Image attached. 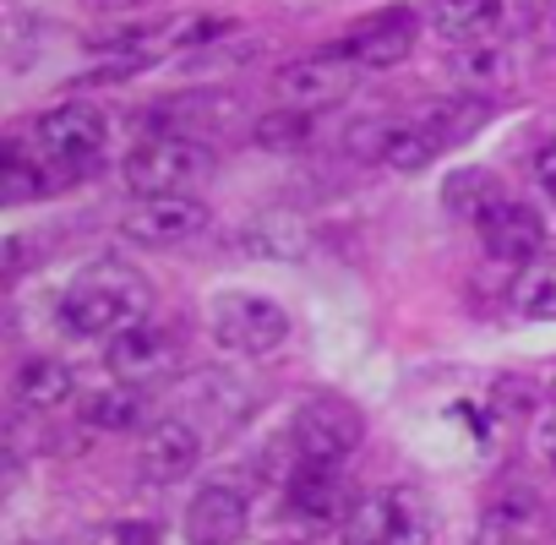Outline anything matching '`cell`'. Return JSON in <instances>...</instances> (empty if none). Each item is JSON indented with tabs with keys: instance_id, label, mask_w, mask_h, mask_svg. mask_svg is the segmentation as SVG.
<instances>
[{
	"instance_id": "obj_2",
	"label": "cell",
	"mask_w": 556,
	"mask_h": 545,
	"mask_svg": "<svg viewBox=\"0 0 556 545\" xmlns=\"http://www.w3.org/2000/svg\"><path fill=\"white\" fill-rule=\"evenodd\" d=\"M104 142H110V121H104V110H93L88 99H66V104L45 110V115L23 131V148H28V159L39 164V175H45L50 191L83 180V175L99 164Z\"/></svg>"
},
{
	"instance_id": "obj_20",
	"label": "cell",
	"mask_w": 556,
	"mask_h": 545,
	"mask_svg": "<svg viewBox=\"0 0 556 545\" xmlns=\"http://www.w3.org/2000/svg\"><path fill=\"white\" fill-rule=\"evenodd\" d=\"M453 77L464 93H491V88H507L513 77V55L502 39H485V45H464L453 50Z\"/></svg>"
},
{
	"instance_id": "obj_14",
	"label": "cell",
	"mask_w": 556,
	"mask_h": 545,
	"mask_svg": "<svg viewBox=\"0 0 556 545\" xmlns=\"http://www.w3.org/2000/svg\"><path fill=\"white\" fill-rule=\"evenodd\" d=\"M475 545H540V496L523 485L491 491V502L480 507Z\"/></svg>"
},
{
	"instance_id": "obj_12",
	"label": "cell",
	"mask_w": 556,
	"mask_h": 545,
	"mask_svg": "<svg viewBox=\"0 0 556 545\" xmlns=\"http://www.w3.org/2000/svg\"><path fill=\"white\" fill-rule=\"evenodd\" d=\"M350 480L339 474V464H312L301 458V469L290 474V518H301L306 529H328L350 518Z\"/></svg>"
},
{
	"instance_id": "obj_9",
	"label": "cell",
	"mask_w": 556,
	"mask_h": 545,
	"mask_svg": "<svg viewBox=\"0 0 556 545\" xmlns=\"http://www.w3.org/2000/svg\"><path fill=\"white\" fill-rule=\"evenodd\" d=\"M415 34H420V17L409 7H382L371 17H355L339 39V50L361 66V72H382V66H399L409 50H415Z\"/></svg>"
},
{
	"instance_id": "obj_24",
	"label": "cell",
	"mask_w": 556,
	"mask_h": 545,
	"mask_svg": "<svg viewBox=\"0 0 556 545\" xmlns=\"http://www.w3.org/2000/svg\"><path fill=\"white\" fill-rule=\"evenodd\" d=\"M251 245H256V251H267V256H295V251L306 245V235H301L285 213H273L267 224H256V229H251Z\"/></svg>"
},
{
	"instance_id": "obj_5",
	"label": "cell",
	"mask_w": 556,
	"mask_h": 545,
	"mask_svg": "<svg viewBox=\"0 0 556 545\" xmlns=\"http://www.w3.org/2000/svg\"><path fill=\"white\" fill-rule=\"evenodd\" d=\"M207 333L235 355H273L290 339V312L251 290H224L207 301Z\"/></svg>"
},
{
	"instance_id": "obj_11",
	"label": "cell",
	"mask_w": 556,
	"mask_h": 545,
	"mask_svg": "<svg viewBox=\"0 0 556 545\" xmlns=\"http://www.w3.org/2000/svg\"><path fill=\"white\" fill-rule=\"evenodd\" d=\"M110 371L126 388H159L164 377H175L180 355H175V333H164L159 322H137L121 339H110Z\"/></svg>"
},
{
	"instance_id": "obj_4",
	"label": "cell",
	"mask_w": 556,
	"mask_h": 545,
	"mask_svg": "<svg viewBox=\"0 0 556 545\" xmlns=\"http://www.w3.org/2000/svg\"><path fill=\"white\" fill-rule=\"evenodd\" d=\"M339 534H344V545H431L437 502L415 485H382L350 507Z\"/></svg>"
},
{
	"instance_id": "obj_16",
	"label": "cell",
	"mask_w": 556,
	"mask_h": 545,
	"mask_svg": "<svg viewBox=\"0 0 556 545\" xmlns=\"http://www.w3.org/2000/svg\"><path fill=\"white\" fill-rule=\"evenodd\" d=\"M502 17H507L502 0H426V23H431V34L447 39L453 50L496 39V34H502Z\"/></svg>"
},
{
	"instance_id": "obj_17",
	"label": "cell",
	"mask_w": 556,
	"mask_h": 545,
	"mask_svg": "<svg viewBox=\"0 0 556 545\" xmlns=\"http://www.w3.org/2000/svg\"><path fill=\"white\" fill-rule=\"evenodd\" d=\"M480 240H485V251H491L496 262L523 267V262L540 256L545 229H540V218H534L523 202H502V207H491V213L480 218Z\"/></svg>"
},
{
	"instance_id": "obj_15",
	"label": "cell",
	"mask_w": 556,
	"mask_h": 545,
	"mask_svg": "<svg viewBox=\"0 0 556 545\" xmlns=\"http://www.w3.org/2000/svg\"><path fill=\"white\" fill-rule=\"evenodd\" d=\"M186 540L191 545H240L245 540V496L235 485H207L186 507Z\"/></svg>"
},
{
	"instance_id": "obj_13",
	"label": "cell",
	"mask_w": 556,
	"mask_h": 545,
	"mask_svg": "<svg viewBox=\"0 0 556 545\" xmlns=\"http://www.w3.org/2000/svg\"><path fill=\"white\" fill-rule=\"evenodd\" d=\"M197 458H202V431L191 420H180V415L175 420H153L148 436H142V447H137L142 480H153V485L186 480L197 469Z\"/></svg>"
},
{
	"instance_id": "obj_10",
	"label": "cell",
	"mask_w": 556,
	"mask_h": 545,
	"mask_svg": "<svg viewBox=\"0 0 556 545\" xmlns=\"http://www.w3.org/2000/svg\"><path fill=\"white\" fill-rule=\"evenodd\" d=\"M121 229L137 245H180L207 229V202L191 191H164V197H137L121 218Z\"/></svg>"
},
{
	"instance_id": "obj_27",
	"label": "cell",
	"mask_w": 556,
	"mask_h": 545,
	"mask_svg": "<svg viewBox=\"0 0 556 545\" xmlns=\"http://www.w3.org/2000/svg\"><path fill=\"white\" fill-rule=\"evenodd\" d=\"M115 545H153V534H148V529H121Z\"/></svg>"
},
{
	"instance_id": "obj_21",
	"label": "cell",
	"mask_w": 556,
	"mask_h": 545,
	"mask_svg": "<svg viewBox=\"0 0 556 545\" xmlns=\"http://www.w3.org/2000/svg\"><path fill=\"white\" fill-rule=\"evenodd\" d=\"M66 398H72V371L61 360H50V355L23 360V371H17V404L23 409H61Z\"/></svg>"
},
{
	"instance_id": "obj_1",
	"label": "cell",
	"mask_w": 556,
	"mask_h": 545,
	"mask_svg": "<svg viewBox=\"0 0 556 545\" xmlns=\"http://www.w3.org/2000/svg\"><path fill=\"white\" fill-rule=\"evenodd\" d=\"M148 312H153L148 279L131 262H115V256L88 262L61 295V322L77 339H121L126 328L148 322Z\"/></svg>"
},
{
	"instance_id": "obj_7",
	"label": "cell",
	"mask_w": 556,
	"mask_h": 545,
	"mask_svg": "<svg viewBox=\"0 0 556 545\" xmlns=\"http://www.w3.org/2000/svg\"><path fill=\"white\" fill-rule=\"evenodd\" d=\"M290 436H295V453L301 458H312V464H344L361 447V436H366V415L350 398H339V393H312L295 409Z\"/></svg>"
},
{
	"instance_id": "obj_26",
	"label": "cell",
	"mask_w": 556,
	"mask_h": 545,
	"mask_svg": "<svg viewBox=\"0 0 556 545\" xmlns=\"http://www.w3.org/2000/svg\"><path fill=\"white\" fill-rule=\"evenodd\" d=\"M540 447H545V458H551V469H556V404H551L545 420H540Z\"/></svg>"
},
{
	"instance_id": "obj_28",
	"label": "cell",
	"mask_w": 556,
	"mask_h": 545,
	"mask_svg": "<svg viewBox=\"0 0 556 545\" xmlns=\"http://www.w3.org/2000/svg\"><path fill=\"white\" fill-rule=\"evenodd\" d=\"M88 7H99V12H126V7H137V0H88Z\"/></svg>"
},
{
	"instance_id": "obj_8",
	"label": "cell",
	"mask_w": 556,
	"mask_h": 545,
	"mask_svg": "<svg viewBox=\"0 0 556 545\" xmlns=\"http://www.w3.org/2000/svg\"><path fill=\"white\" fill-rule=\"evenodd\" d=\"M361 83V66L344 50H323V55H301L290 66H278L273 93L285 99L290 110H328L339 99H350Z\"/></svg>"
},
{
	"instance_id": "obj_6",
	"label": "cell",
	"mask_w": 556,
	"mask_h": 545,
	"mask_svg": "<svg viewBox=\"0 0 556 545\" xmlns=\"http://www.w3.org/2000/svg\"><path fill=\"white\" fill-rule=\"evenodd\" d=\"M121 175H126V186H131L137 197L191 191L197 180L213 175V153H207L202 142H191V137H169V131H164V137L137 142V148L126 153Z\"/></svg>"
},
{
	"instance_id": "obj_18",
	"label": "cell",
	"mask_w": 556,
	"mask_h": 545,
	"mask_svg": "<svg viewBox=\"0 0 556 545\" xmlns=\"http://www.w3.org/2000/svg\"><path fill=\"white\" fill-rule=\"evenodd\" d=\"M507 301L518 317H534V322H556V256H534L513 272V284H507Z\"/></svg>"
},
{
	"instance_id": "obj_23",
	"label": "cell",
	"mask_w": 556,
	"mask_h": 545,
	"mask_svg": "<svg viewBox=\"0 0 556 545\" xmlns=\"http://www.w3.org/2000/svg\"><path fill=\"white\" fill-rule=\"evenodd\" d=\"M306 142H312V110H278L256 126V148H273V153H290Z\"/></svg>"
},
{
	"instance_id": "obj_3",
	"label": "cell",
	"mask_w": 556,
	"mask_h": 545,
	"mask_svg": "<svg viewBox=\"0 0 556 545\" xmlns=\"http://www.w3.org/2000/svg\"><path fill=\"white\" fill-rule=\"evenodd\" d=\"M485 121H491V104H485L480 93L442 99V104L420 110L415 121H393V126L382 131V148H377V159H382V164H393V169H404V175H415V169L437 164L447 148L469 142V137H475Z\"/></svg>"
},
{
	"instance_id": "obj_19",
	"label": "cell",
	"mask_w": 556,
	"mask_h": 545,
	"mask_svg": "<svg viewBox=\"0 0 556 545\" xmlns=\"http://www.w3.org/2000/svg\"><path fill=\"white\" fill-rule=\"evenodd\" d=\"M507 197H502V180L491 175V169H453L447 180H442V207L453 213V218H464V224H480L491 207H502Z\"/></svg>"
},
{
	"instance_id": "obj_25",
	"label": "cell",
	"mask_w": 556,
	"mask_h": 545,
	"mask_svg": "<svg viewBox=\"0 0 556 545\" xmlns=\"http://www.w3.org/2000/svg\"><path fill=\"white\" fill-rule=\"evenodd\" d=\"M534 180H540V191L556 202V137H551V142L534 153Z\"/></svg>"
},
{
	"instance_id": "obj_22",
	"label": "cell",
	"mask_w": 556,
	"mask_h": 545,
	"mask_svg": "<svg viewBox=\"0 0 556 545\" xmlns=\"http://www.w3.org/2000/svg\"><path fill=\"white\" fill-rule=\"evenodd\" d=\"M88 426L93 431H137V426H148V388H104V393H93L88 398Z\"/></svg>"
}]
</instances>
